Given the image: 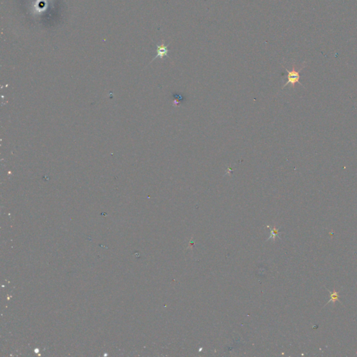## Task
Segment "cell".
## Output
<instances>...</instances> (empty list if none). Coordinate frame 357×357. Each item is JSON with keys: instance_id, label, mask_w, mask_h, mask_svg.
Listing matches in <instances>:
<instances>
[{"instance_id": "obj_3", "label": "cell", "mask_w": 357, "mask_h": 357, "mask_svg": "<svg viewBox=\"0 0 357 357\" xmlns=\"http://www.w3.org/2000/svg\"><path fill=\"white\" fill-rule=\"evenodd\" d=\"M338 296H339V295H338V292H336V291H333V293H331V299L329 301L328 303H331V302H334V301H337L338 299Z\"/></svg>"}, {"instance_id": "obj_2", "label": "cell", "mask_w": 357, "mask_h": 357, "mask_svg": "<svg viewBox=\"0 0 357 357\" xmlns=\"http://www.w3.org/2000/svg\"><path fill=\"white\" fill-rule=\"evenodd\" d=\"M170 43L168 45H165V41L163 40L162 41V43H161V44L160 45H157L156 46V52H157V54H156V56L154 57L153 59V60H155L157 58H160L161 59H163L165 57H167L168 58H170V57L168 56V52H169V50H168V46H169Z\"/></svg>"}, {"instance_id": "obj_1", "label": "cell", "mask_w": 357, "mask_h": 357, "mask_svg": "<svg viewBox=\"0 0 357 357\" xmlns=\"http://www.w3.org/2000/svg\"><path fill=\"white\" fill-rule=\"evenodd\" d=\"M305 66H303L302 67L299 69V71L296 70L295 66L294 65H293V66H292V69L291 71H289L288 69L285 68V66H283V68L285 69V71H286L287 73V81L286 83L283 85L282 89L285 88V87L289 84H291L292 87H293V88L295 87V84L296 83H299V84L302 85L303 86V84H301L300 82H299V80H300V72L301 71V70H302V69L305 67Z\"/></svg>"}, {"instance_id": "obj_4", "label": "cell", "mask_w": 357, "mask_h": 357, "mask_svg": "<svg viewBox=\"0 0 357 357\" xmlns=\"http://www.w3.org/2000/svg\"><path fill=\"white\" fill-rule=\"evenodd\" d=\"M182 100V97L179 95H176V97L174 98V101H173V105L174 106H177L180 104L181 101Z\"/></svg>"}]
</instances>
